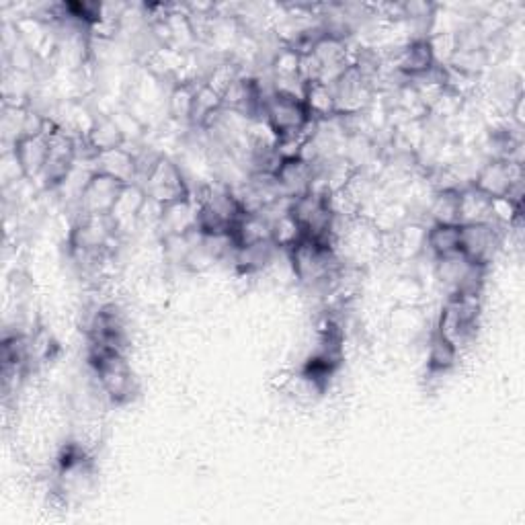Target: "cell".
I'll return each instance as SVG.
<instances>
[{
    "label": "cell",
    "instance_id": "6da1fadb",
    "mask_svg": "<svg viewBox=\"0 0 525 525\" xmlns=\"http://www.w3.org/2000/svg\"><path fill=\"white\" fill-rule=\"evenodd\" d=\"M89 366L101 392L113 405L121 407L138 394V380L128 361V353L111 349H89Z\"/></svg>",
    "mask_w": 525,
    "mask_h": 525
},
{
    "label": "cell",
    "instance_id": "7a4b0ae2",
    "mask_svg": "<svg viewBox=\"0 0 525 525\" xmlns=\"http://www.w3.org/2000/svg\"><path fill=\"white\" fill-rule=\"evenodd\" d=\"M523 179V163L505 158H489L476 171L470 185L491 199L509 197L517 204H523Z\"/></svg>",
    "mask_w": 525,
    "mask_h": 525
},
{
    "label": "cell",
    "instance_id": "3957f363",
    "mask_svg": "<svg viewBox=\"0 0 525 525\" xmlns=\"http://www.w3.org/2000/svg\"><path fill=\"white\" fill-rule=\"evenodd\" d=\"M509 230L491 224H464L460 226V255L478 267H491L505 245Z\"/></svg>",
    "mask_w": 525,
    "mask_h": 525
},
{
    "label": "cell",
    "instance_id": "277c9868",
    "mask_svg": "<svg viewBox=\"0 0 525 525\" xmlns=\"http://www.w3.org/2000/svg\"><path fill=\"white\" fill-rule=\"evenodd\" d=\"M140 185L144 187L148 199H152L158 206H169L191 195V187L181 167L167 154L156 160V165L150 169Z\"/></svg>",
    "mask_w": 525,
    "mask_h": 525
},
{
    "label": "cell",
    "instance_id": "5b68a950",
    "mask_svg": "<svg viewBox=\"0 0 525 525\" xmlns=\"http://www.w3.org/2000/svg\"><path fill=\"white\" fill-rule=\"evenodd\" d=\"M117 240L119 234L109 214H78L68 232V247L74 251L113 253V245Z\"/></svg>",
    "mask_w": 525,
    "mask_h": 525
},
{
    "label": "cell",
    "instance_id": "8992f818",
    "mask_svg": "<svg viewBox=\"0 0 525 525\" xmlns=\"http://www.w3.org/2000/svg\"><path fill=\"white\" fill-rule=\"evenodd\" d=\"M263 119L277 134V138L298 134L314 121L302 99L281 95L275 91L263 103Z\"/></svg>",
    "mask_w": 525,
    "mask_h": 525
},
{
    "label": "cell",
    "instance_id": "52a82bcc",
    "mask_svg": "<svg viewBox=\"0 0 525 525\" xmlns=\"http://www.w3.org/2000/svg\"><path fill=\"white\" fill-rule=\"evenodd\" d=\"M333 87L337 115L351 117L368 113L376 99V87L355 66L347 68Z\"/></svg>",
    "mask_w": 525,
    "mask_h": 525
},
{
    "label": "cell",
    "instance_id": "ba28073f",
    "mask_svg": "<svg viewBox=\"0 0 525 525\" xmlns=\"http://www.w3.org/2000/svg\"><path fill=\"white\" fill-rule=\"evenodd\" d=\"M130 185V183H128ZM126 183H121L113 177L93 173L89 183L85 185L83 193H80L76 201V212L78 214H95V216H107L111 214L113 206L124 191Z\"/></svg>",
    "mask_w": 525,
    "mask_h": 525
},
{
    "label": "cell",
    "instance_id": "9c48e42d",
    "mask_svg": "<svg viewBox=\"0 0 525 525\" xmlns=\"http://www.w3.org/2000/svg\"><path fill=\"white\" fill-rule=\"evenodd\" d=\"M148 204V195L140 183H130L121 191L117 204L111 210V220L117 228L119 238H124L126 234L134 232L142 224V214Z\"/></svg>",
    "mask_w": 525,
    "mask_h": 525
},
{
    "label": "cell",
    "instance_id": "30bf717a",
    "mask_svg": "<svg viewBox=\"0 0 525 525\" xmlns=\"http://www.w3.org/2000/svg\"><path fill=\"white\" fill-rule=\"evenodd\" d=\"M197 214H199V208H197V199L193 197V193L185 199L175 201V204L163 206L160 208L158 226H156V230L160 232V238L183 236V234L197 230Z\"/></svg>",
    "mask_w": 525,
    "mask_h": 525
},
{
    "label": "cell",
    "instance_id": "8fae6325",
    "mask_svg": "<svg viewBox=\"0 0 525 525\" xmlns=\"http://www.w3.org/2000/svg\"><path fill=\"white\" fill-rule=\"evenodd\" d=\"M91 171L113 177V179L126 183V185L136 183L138 181L136 152H132V148H128V146L99 152L91 163Z\"/></svg>",
    "mask_w": 525,
    "mask_h": 525
},
{
    "label": "cell",
    "instance_id": "7c38bea8",
    "mask_svg": "<svg viewBox=\"0 0 525 525\" xmlns=\"http://www.w3.org/2000/svg\"><path fill=\"white\" fill-rule=\"evenodd\" d=\"M279 191L284 197L294 199L300 197L304 193H308L312 189V181H314V167L312 163L304 158H288V160H281L277 171L273 173Z\"/></svg>",
    "mask_w": 525,
    "mask_h": 525
},
{
    "label": "cell",
    "instance_id": "4fadbf2b",
    "mask_svg": "<svg viewBox=\"0 0 525 525\" xmlns=\"http://www.w3.org/2000/svg\"><path fill=\"white\" fill-rule=\"evenodd\" d=\"M48 130V128H46ZM19 160V165L23 169V175L27 181H37L39 175L44 173L48 156H50V138L48 132L35 134L21 138L13 148H11Z\"/></svg>",
    "mask_w": 525,
    "mask_h": 525
},
{
    "label": "cell",
    "instance_id": "5bb4252c",
    "mask_svg": "<svg viewBox=\"0 0 525 525\" xmlns=\"http://www.w3.org/2000/svg\"><path fill=\"white\" fill-rule=\"evenodd\" d=\"M435 66L429 37H413L411 42L405 46H400L398 52L394 54V68L405 76L407 80L425 74Z\"/></svg>",
    "mask_w": 525,
    "mask_h": 525
},
{
    "label": "cell",
    "instance_id": "9a60e30c",
    "mask_svg": "<svg viewBox=\"0 0 525 525\" xmlns=\"http://www.w3.org/2000/svg\"><path fill=\"white\" fill-rule=\"evenodd\" d=\"M279 253L281 249L275 245L273 240H265V242H257V245L236 249L232 255V263H234L236 273L245 275V277H253V275H259L271 269Z\"/></svg>",
    "mask_w": 525,
    "mask_h": 525
},
{
    "label": "cell",
    "instance_id": "2e32d148",
    "mask_svg": "<svg viewBox=\"0 0 525 525\" xmlns=\"http://www.w3.org/2000/svg\"><path fill=\"white\" fill-rule=\"evenodd\" d=\"M458 359H460V351L456 349V345L433 327L427 345V376L429 378L446 376L450 370L456 368Z\"/></svg>",
    "mask_w": 525,
    "mask_h": 525
},
{
    "label": "cell",
    "instance_id": "e0dca14e",
    "mask_svg": "<svg viewBox=\"0 0 525 525\" xmlns=\"http://www.w3.org/2000/svg\"><path fill=\"white\" fill-rule=\"evenodd\" d=\"M493 199L472 185L460 189V226L464 224H491Z\"/></svg>",
    "mask_w": 525,
    "mask_h": 525
},
{
    "label": "cell",
    "instance_id": "ac0fdd59",
    "mask_svg": "<svg viewBox=\"0 0 525 525\" xmlns=\"http://www.w3.org/2000/svg\"><path fill=\"white\" fill-rule=\"evenodd\" d=\"M230 234H232L236 249L257 245V242H265V240H273L271 238V220L263 212L245 214L236 222V226L232 228Z\"/></svg>",
    "mask_w": 525,
    "mask_h": 525
},
{
    "label": "cell",
    "instance_id": "d6986e66",
    "mask_svg": "<svg viewBox=\"0 0 525 525\" xmlns=\"http://www.w3.org/2000/svg\"><path fill=\"white\" fill-rule=\"evenodd\" d=\"M433 259L452 257L460 253V224H429L427 247Z\"/></svg>",
    "mask_w": 525,
    "mask_h": 525
},
{
    "label": "cell",
    "instance_id": "ffe728a7",
    "mask_svg": "<svg viewBox=\"0 0 525 525\" xmlns=\"http://www.w3.org/2000/svg\"><path fill=\"white\" fill-rule=\"evenodd\" d=\"M222 97L210 89L204 80H199L195 97H193V111H191V128L206 130L210 121L222 111Z\"/></svg>",
    "mask_w": 525,
    "mask_h": 525
},
{
    "label": "cell",
    "instance_id": "44dd1931",
    "mask_svg": "<svg viewBox=\"0 0 525 525\" xmlns=\"http://www.w3.org/2000/svg\"><path fill=\"white\" fill-rule=\"evenodd\" d=\"M85 140L89 142V146L99 154V152H107V150H115L121 146H128L124 132L117 126V121L113 119V115H103L97 117V121L93 124V128L89 130V134L85 136Z\"/></svg>",
    "mask_w": 525,
    "mask_h": 525
},
{
    "label": "cell",
    "instance_id": "7402d4cb",
    "mask_svg": "<svg viewBox=\"0 0 525 525\" xmlns=\"http://www.w3.org/2000/svg\"><path fill=\"white\" fill-rule=\"evenodd\" d=\"M304 105H306L310 117L316 121L337 117L335 93H333V87H329V85H322V83L306 85Z\"/></svg>",
    "mask_w": 525,
    "mask_h": 525
},
{
    "label": "cell",
    "instance_id": "603a6c76",
    "mask_svg": "<svg viewBox=\"0 0 525 525\" xmlns=\"http://www.w3.org/2000/svg\"><path fill=\"white\" fill-rule=\"evenodd\" d=\"M427 214L431 224H460V189L433 191Z\"/></svg>",
    "mask_w": 525,
    "mask_h": 525
},
{
    "label": "cell",
    "instance_id": "cb8c5ba5",
    "mask_svg": "<svg viewBox=\"0 0 525 525\" xmlns=\"http://www.w3.org/2000/svg\"><path fill=\"white\" fill-rule=\"evenodd\" d=\"M199 83V80H197ZM197 83H179L173 85L169 99H167V113L177 124H191V111H193V97Z\"/></svg>",
    "mask_w": 525,
    "mask_h": 525
},
{
    "label": "cell",
    "instance_id": "d4e9b609",
    "mask_svg": "<svg viewBox=\"0 0 525 525\" xmlns=\"http://www.w3.org/2000/svg\"><path fill=\"white\" fill-rule=\"evenodd\" d=\"M271 238L281 251H290L296 242L304 238V232L298 226V222L290 216V210L271 220Z\"/></svg>",
    "mask_w": 525,
    "mask_h": 525
},
{
    "label": "cell",
    "instance_id": "484cf974",
    "mask_svg": "<svg viewBox=\"0 0 525 525\" xmlns=\"http://www.w3.org/2000/svg\"><path fill=\"white\" fill-rule=\"evenodd\" d=\"M240 74H242L240 64L228 58V60H222L210 68V72L204 76V83L222 97Z\"/></svg>",
    "mask_w": 525,
    "mask_h": 525
}]
</instances>
